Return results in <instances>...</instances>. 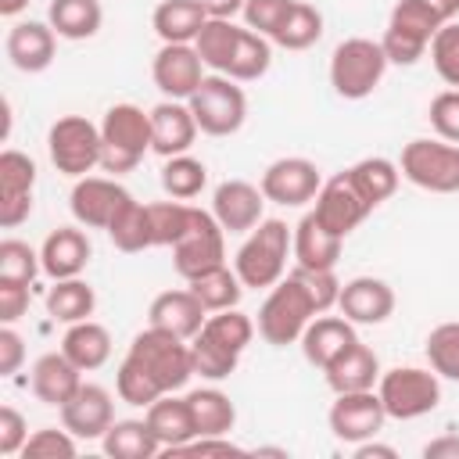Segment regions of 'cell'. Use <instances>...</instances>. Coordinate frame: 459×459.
<instances>
[{
  "instance_id": "cell-1",
  "label": "cell",
  "mask_w": 459,
  "mask_h": 459,
  "mask_svg": "<svg viewBox=\"0 0 459 459\" xmlns=\"http://www.w3.org/2000/svg\"><path fill=\"white\" fill-rule=\"evenodd\" d=\"M255 337V323L251 316H244L240 308H222V312H212L204 319V326L197 330V337L190 341V351H194V373L204 377V380H226L244 348L251 344Z\"/></svg>"
},
{
  "instance_id": "cell-2",
  "label": "cell",
  "mask_w": 459,
  "mask_h": 459,
  "mask_svg": "<svg viewBox=\"0 0 459 459\" xmlns=\"http://www.w3.org/2000/svg\"><path fill=\"white\" fill-rule=\"evenodd\" d=\"M316 316H323V312L316 308L308 287L298 280V273H287L280 283L269 287V294H265V301H262V308H258L255 330H258V337H262L265 344L287 348V344L301 341L305 326H308Z\"/></svg>"
},
{
  "instance_id": "cell-3",
  "label": "cell",
  "mask_w": 459,
  "mask_h": 459,
  "mask_svg": "<svg viewBox=\"0 0 459 459\" xmlns=\"http://www.w3.org/2000/svg\"><path fill=\"white\" fill-rule=\"evenodd\" d=\"M290 244H294V230H287V222H280V219H262V222L244 237V244L237 247L233 269H237L240 283L251 287V290H262V287L280 283V280L287 276Z\"/></svg>"
},
{
  "instance_id": "cell-4",
  "label": "cell",
  "mask_w": 459,
  "mask_h": 459,
  "mask_svg": "<svg viewBox=\"0 0 459 459\" xmlns=\"http://www.w3.org/2000/svg\"><path fill=\"white\" fill-rule=\"evenodd\" d=\"M100 169L111 176L133 172L151 151V111L136 104H111L100 122Z\"/></svg>"
},
{
  "instance_id": "cell-5",
  "label": "cell",
  "mask_w": 459,
  "mask_h": 459,
  "mask_svg": "<svg viewBox=\"0 0 459 459\" xmlns=\"http://www.w3.org/2000/svg\"><path fill=\"white\" fill-rule=\"evenodd\" d=\"M387 65L391 61L384 54L380 39H369V36L341 39L330 54V86L344 100H366L380 86Z\"/></svg>"
},
{
  "instance_id": "cell-6",
  "label": "cell",
  "mask_w": 459,
  "mask_h": 459,
  "mask_svg": "<svg viewBox=\"0 0 459 459\" xmlns=\"http://www.w3.org/2000/svg\"><path fill=\"white\" fill-rule=\"evenodd\" d=\"M445 22H448V18H445L430 0H398V4L391 7L387 29H384V36H380V47H384L387 61H391V65H405V68L416 65V61L427 54L434 32H437Z\"/></svg>"
},
{
  "instance_id": "cell-7",
  "label": "cell",
  "mask_w": 459,
  "mask_h": 459,
  "mask_svg": "<svg viewBox=\"0 0 459 459\" xmlns=\"http://www.w3.org/2000/svg\"><path fill=\"white\" fill-rule=\"evenodd\" d=\"M377 394L387 409V420H420L441 405V377L420 366H394L380 373Z\"/></svg>"
},
{
  "instance_id": "cell-8",
  "label": "cell",
  "mask_w": 459,
  "mask_h": 459,
  "mask_svg": "<svg viewBox=\"0 0 459 459\" xmlns=\"http://www.w3.org/2000/svg\"><path fill=\"white\" fill-rule=\"evenodd\" d=\"M136 362H143V369L161 384V391H179L186 387V380L194 377V351L183 337L169 333V330H158L147 323V330H140L129 344V351Z\"/></svg>"
},
{
  "instance_id": "cell-9",
  "label": "cell",
  "mask_w": 459,
  "mask_h": 459,
  "mask_svg": "<svg viewBox=\"0 0 459 459\" xmlns=\"http://www.w3.org/2000/svg\"><path fill=\"white\" fill-rule=\"evenodd\" d=\"M402 176L430 194H459V143L448 140H409L398 161Z\"/></svg>"
},
{
  "instance_id": "cell-10",
  "label": "cell",
  "mask_w": 459,
  "mask_h": 459,
  "mask_svg": "<svg viewBox=\"0 0 459 459\" xmlns=\"http://www.w3.org/2000/svg\"><path fill=\"white\" fill-rule=\"evenodd\" d=\"M186 104H190V111L197 118V129L208 133V136H233L247 118L244 90L237 86V79L219 75V72L204 75Z\"/></svg>"
},
{
  "instance_id": "cell-11",
  "label": "cell",
  "mask_w": 459,
  "mask_h": 459,
  "mask_svg": "<svg viewBox=\"0 0 459 459\" xmlns=\"http://www.w3.org/2000/svg\"><path fill=\"white\" fill-rule=\"evenodd\" d=\"M100 147H104L100 126H93L86 115H65L47 133V151L54 169L72 179H82L100 165Z\"/></svg>"
},
{
  "instance_id": "cell-12",
  "label": "cell",
  "mask_w": 459,
  "mask_h": 459,
  "mask_svg": "<svg viewBox=\"0 0 459 459\" xmlns=\"http://www.w3.org/2000/svg\"><path fill=\"white\" fill-rule=\"evenodd\" d=\"M226 262V230L204 208H194L186 233L172 244V265L183 280H194Z\"/></svg>"
},
{
  "instance_id": "cell-13",
  "label": "cell",
  "mask_w": 459,
  "mask_h": 459,
  "mask_svg": "<svg viewBox=\"0 0 459 459\" xmlns=\"http://www.w3.org/2000/svg\"><path fill=\"white\" fill-rule=\"evenodd\" d=\"M384 420H387V409H384V402H380V394L373 387L369 391L337 394L333 405H330V416H326L333 437L344 441V445H359V441L377 437Z\"/></svg>"
},
{
  "instance_id": "cell-14",
  "label": "cell",
  "mask_w": 459,
  "mask_h": 459,
  "mask_svg": "<svg viewBox=\"0 0 459 459\" xmlns=\"http://www.w3.org/2000/svg\"><path fill=\"white\" fill-rule=\"evenodd\" d=\"M258 186H262L265 201L283 204V208H301V204L316 201V194L323 186V176H319V165L308 161V158H276L262 172Z\"/></svg>"
},
{
  "instance_id": "cell-15",
  "label": "cell",
  "mask_w": 459,
  "mask_h": 459,
  "mask_svg": "<svg viewBox=\"0 0 459 459\" xmlns=\"http://www.w3.org/2000/svg\"><path fill=\"white\" fill-rule=\"evenodd\" d=\"M151 79L165 100H190L204 79V61L194 43H161L151 61Z\"/></svg>"
},
{
  "instance_id": "cell-16",
  "label": "cell",
  "mask_w": 459,
  "mask_h": 459,
  "mask_svg": "<svg viewBox=\"0 0 459 459\" xmlns=\"http://www.w3.org/2000/svg\"><path fill=\"white\" fill-rule=\"evenodd\" d=\"M369 212H373V208H369L366 197L355 190L348 169L337 172V176H330V179H323V186H319V194H316V208H312V215H316L330 233H337V237H348L351 230H359Z\"/></svg>"
},
{
  "instance_id": "cell-17",
  "label": "cell",
  "mask_w": 459,
  "mask_h": 459,
  "mask_svg": "<svg viewBox=\"0 0 459 459\" xmlns=\"http://www.w3.org/2000/svg\"><path fill=\"white\" fill-rule=\"evenodd\" d=\"M32 186H36V161L14 147L0 154V226L14 230L32 212Z\"/></svg>"
},
{
  "instance_id": "cell-18",
  "label": "cell",
  "mask_w": 459,
  "mask_h": 459,
  "mask_svg": "<svg viewBox=\"0 0 459 459\" xmlns=\"http://www.w3.org/2000/svg\"><path fill=\"white\" fill-rule=\"evenodd\" d=\"M133 194L115 183V179H104V176H82L75 179L72 186V197H68V208L75 215L79 226L86 230H108L111 219L118 215V208L129 201Z\"/></svg>"
},
{
  "instance_id": "cell-19",
  "label": "cell",
  "mask_w": 459,
  "mask_h": 459,
  "mask_svg": "<svg viewBox=\"0 0 459 459\" xmlns=\"http://www.w3.org/2000/svg\"><path fill=\"white\" fill-rule=\"evenodd\" d=\"M111 423H115V402H111V391L100 384L82 380L79 391L61 405V427H68L82 441L104 437Z\"/></svg>"
},
{
  "instance_id": "cell-20",
  "label": "cell",
  "mask_w": 459,
  "mask_h": 459,
  "mask_svg": "<svg viewBox=\"0 0 459 459\" xmlns=\"http://www.w3.org/2000/svg\"><path fill=\"white\" fill-rule=\"evenodd\" d=\"M265 194L247 179H226L212 194V215L226 233H251L262 222Z\"/></svg>"
},
{
  "instance_id": "cell-21",
  "label": "cell",
  "mask_w": 459,
  "mask_h": 459,
  "mask_svg": "<svg viewBox=\"0 0 459 459\" xmlns=\"http://www.w3.org/2000/svg\"><path fill=\"white\" fill-rule=\"evenodd\" d=\"M337 308L355 326H380L394 312V290L380 276H355V280L341 283Z\"/></svg>"
},
{
  "instance_id": "cell-22",
  "label": "cell",
  "mask_w": 459,
  "mask_h": 459,
  "mask_svg": "<svg viewBox=\"0 0 459 459\" xmlns=\"http://www.w3.org/2000/svg\"><path fill=\"white\" fill-rule=\"evenodd\" d=\"M197 140V118L186 100H161L151 108V151L161 158L186 154Z\"/></svg>"
},
{
  "instance_id": "cell-23",
  "label": "cell",
  "mask_w": 459,
  "mask_h": 459,
  "mask_svg": "<svg viewBox=\"0 0 459 459\" xmlns=\"http://www.w3.org/2000/svg\"><path fill=\"white\" fill-rule=\"evenodd\" d=\"M54 47H57V32L50 29V22H14L7 32V57L18 72H43L54 61Z\"/></svg>"
},
{
  "instance_id": "cell-24",
  "label": "cell",
  "mask_w": 459,
  "mask_h": 459,
  "mask_svg": "<svg viewBox=\"0 0 459 459\" xmlns=\"http://www.w3.org/2000/svg\"><path fill=\"white\" fill-rule=\"evenodd\" d=\"M90 255H93L90 237L79 226H57L54 233H47V240L39 247V262H43V273L50 280L79 276L90 265Z\"/></svg>"
},
{
  "instance_id": "cell-25",
  "label": "cell",
  "mask_w": 459,
  "mask_h": 459,
  "mask_svg": "<svg viewBox=\"0 0 459 459\" xmlns=\"http://www.w3.org/2000/svg\"><path fill=\"white\" fill-rule=\"evenodd\" d=\"M204 319H208V308L197 301V294L190 287L186 290H165L147 308V323L151 326L169 330V333H176L183 341H194L197 330L204 326Z\"/></svg>"
},
{
  "instance_id": "cell-26",
  "label": "cell",
  "mask_w": 459,
  "mask_h": 459,
  "mask_svg": "<svg viewBox=\"0 0 459 459\" xmlns=\"http://www.w3.org/2000/svg\"><path fill=\"white\" fill-rule=\"evenodd\" d=\"M359 337H355V323L351 319H344V316H316L308 326H305V333H301V355H305V362L308 366H316V369H326L341 351H348L351 344H355Z\"/></svg>"
},
{
  "instance_id": "cell-27",
  "label": "cell",
  "mask_w": 459,
  "mask_h": 459,
  "mask_svg": "<svg viewBox=\"0 0 459 459\" xmlns=\"http://www.w3.org/2000/svg\"><path fill=\"white\" fill-rule=\"evenodd\" d=\"M82 384V369L65 355V351H47L32 362V373H29V387L32 394L43 402V405H65Z\"/></svg>"
},
{
  "instance_id": "cell-28",
  "label": "cell",
  "mask_w": 459,
  "mask_h": 459,
  "mask_svg": "<svg viewBox=\"0 0 459 459\" xmlns=\"http://www.w3.org/2000/svg\"><path fill=\"white\" fill-rule=\"evenodd\" d=\"M341 244L344 237L330 233L312 212L294 226V244H290V255H294V265L301 269H333L337 258H341Z\"/></svg>"
},
{
  "instance_id": "cell-29",
  "label": "cell",
  "mask_w": 459,
  "mask_h": 459,
  "mask_svg": "<svg viewBox=\"0 0 459 459\" xmlns=\"http://www.w3.org/2000/svg\"><path fill=\"white\" fill-rule=\"evenodd\" d=\"M326 384L333 394H344V391H369L377 380H380V359L369 344L355 341L348 351H341L326 369Z\"/></svg>"
},
{
  "instance_id": "cell-30",
  "label": "cell",
  "mask_w": 459,
  "mask_h": 459,
  "mask_svg": "<svg viewBox=\"0 0 459 459\" xmlns=\"http://www.w3.org/2000/svg\"><path fill=\"white\" fill-rule=\"evenodd\" d=\"M143 420L151 423L154 437L161 441V452H172V448H179L183 441L197 437L190 402H186V398H172V391H169V394H161L158 402H151Z\"/></svg>"
},
{
  "instance_id": "cell-31",
  "label": "cell",
  "mask_w": 459,
  "mask_h": 459,
  "mask_svg": "<svg viewBox=\"0 0 459 459\" xmlns=\"http://www.w3.org/2000/svg\"><path fill=\"white\" fill-rule=\"evenodd\" d=\"M61 351L82 369V373H93L100 369L108 359H111V333L108 326L93 323V319H82V323H68L65 337H61Z\"/></svg>"
},
{
  "instance_id": "cell-32",
  "label": "cell",
  "mask_w": 459,
  "mask_h": 459,
  "mask_svg": "<svg viewBox=\"0 0 459 459\" xmlns=\"http://www.w3.org/2000/svg\"><path fill=\"white\" fill-rule=\"evenodd\" d=\"M208 14L197 0H161L151 14V25L161 43H194Z\"/></svg>"
},
{
  "instance_id": "cell-33",
  "label": "cell",
  "mask_w": 459,
  "mask_h": 459,
  "mask_svg": "<svg viewBox=\"0 0 459 459\" xmlns=\"http://www.w3.org/2000/svg\"><path fill=\"white\" fill-rule=\"evenodd\" d=\"M47 22L61 39H90L100 32L104 7L100 0H50Z\"/></svg>"
},
{
  "instance_id": "cell-34",
  "label": "cell",
  "mask_w": 459,
  "mask_h": 459,
  "mask_svg": "<svg viewBox=\"0 0 459 459\" xmlns=\"http://www.w3.org/2000/svg\"><path fill=\"white\" fill-rule=\"evenodd\" d=\"M100 445L111 459H154L161 452V441L154 437L147 420H115Z\"/></svg>"
},
{
  "instance_id": "cell-35",
  "label": "cell",
  "mask_w": 459,
  "mask_h": 459,
  "mask_svg": "<svg viewBox=\"0 0 459 459\" xmlns=\"http://www.w3.org/2000/svg\"><path fill=\"white\" fill-rule=\"evenodd\" d=\"M319 36H323V14L305 0H290L287 14L276 25V32L269 36V43H276L283 50H308L312 43H319Z\"/></svg>"
},
{
  "instance_id": "cell-36",
  "label": "cell",
  "mask_w": 459,
  "mask_h": 459,
  "mask_svg": "<svg viewBox=\"0 0 459 459\" xmlns=\"http://www.w3.org/2000/svg\"><path fill=\"white\" fill-rule=\"evenodd\" d=\"M348 176H351L355 190L366 197V204L377 208V204H384V201L398 190L402 169H398L391 158H362V161H355V165L348 169Z\"/></svg>"
},
{
  "instance_id": "cell-37",
  "label": "cell",
  "mask_w": 459,
  "mask_h": 459,
  "mask_svg": "<svg viewBox=\"0 0 459 459\" xmlns=\"http://www.w3.org/2000/svg\"><path fill=\"white\" fill-rule=\"evenodd\" d=\"M104 233H108L111 244H115L118 251H126V255H136V251L154 247V233H151L147 204H140V201H133V197L118 208V215L111 219V226H108Z\"/></svg>"
},
{
  "instance_id": "cell-38",
  "label": "cell",
  "mask_w": 459,
  "mask_h": 459,
  "mask_svg": "<svg viewBox=\"0 0 459 459\" xmlns=\"http://www.w3.org/2000/svg\"><path fill=\"white\" fill-rule=\"evenodd\" d=\"M97 308V294L86 280L72 276V280H54V287L47 290V312L57 323H82L90 319Z\"/></svg>"
},
{
  "instance_id": "cell-39",
  "label": "cell",
  "mask_w": 459,
  "mask_h": 459,
  "mask_svg": "<svg viewBox=\"0 0 459 459\" xmlns=\"http://www.w3.org/2000/svg\"><path fill=\"white\" fill-rule=\"evenodd\" d=\"M190 402V412H194V427H197V437L201 434H230L233 423H237V409L230 402L226 391L219 387H197L186 394Z\"/></svg>"
},
{
  "instance_id": "cell-40",
  "label": "cell",
  "mask_w": 459,
  "mask_h": 459,
  "mask_svg": "<svg viewBox=\"0 0 459 459\" xmlns=\"http://www.w3.org/2000/svg\"><path fill=\"white\" fill-rule=\"evenodd\" d=\"M269 65H273V43L265 36L251 32V29H240L233 57H230L222 75L237 79V82H255V79H262L269 72Z\"/></svg>"
},
{
  "instance_id": "cell-41",
  "label": "cell",
  "mask_w": 459,
  "mask_h": 459,
  "mask_svg": "<svg viewBox=\"0 0 459 459\" xmlns=\"http://www.w3.org/2000/svg\"><path fill=\"white\" fill-rule=\"evenodd\" d=\"M186 283H190V290L197 294V301H201L208 312L237 308V301H240V294H244V283H240L237 269H230L226 262L215 265V269H208V273H201V276H194V280H186Z\"/></svg>"
},
{
  "instance_id": "cell-42",
  "label": "cell",
  "mask_w": 459,
  "mask_h": 459,
  "mask_svg": "<svg viewBox=\"0 0 459 459\" xmlns=\"http://www.w3.org/2000/svg\"><path fill=\"white\" fill-rule=\"evenodd\" d=\"M237 36H240V25H233V18H208L204 29L197 32L194 47L204 61V68L212 72H226L230 57H233V47H237Z\"/></svg>"
},
{
  "instance_id": "cell-43",
  "label": "cell",
  "mask_w": 459,
  "mask_h": 459,
  "mask_svg": "<svg viewBox=\"0 0 459 459\" xmlns=\"http://www.w3.org/2000/svg\"><path fill=\"white\" fill-rule=\"evenodd\" d=\"M208 186V169L204 161H197L194 154H176L165 158L161 165V190L176 201H194L201 190Z\"/></svg>"
},
{
  "instance_id": "cell-44",
  "label": "cell",
  "mask_w": 459,
  "mask_h": 459,
  "mask_svg": "<svg viewBox=\"0 0 459 459\" xmlns=\"http://www.w3.org/2000/svg\"><path fill=\"white\" fill-rule=\"evenodd\" d=\"M115 391H118V398L126 402V405H151V402H158L165 391H161V384L143 369V362H136L133 355H126L122 362H118V369H115Z\"/></svg>"
},
{
  "instance_id": "cell-45",
  "label": "cell",
  "mask_w": 459,
  "mask_h": 459,
  "mask_svg": "<svg viewBox=\"0 0 459 459\" xmlns=\"http://www.w3.org/2000/svg\"><path fill=\"white\" fill-rule=\"evenodd\" d=\"M427 362L441 380L459 384V323H437L427 333Z\"/></svg>"
},
{
  "instance_id": "cell-46",
  "label": "cell",
  "mask_w": 459,
  "mask_h": 459,
  "mask_svg": "<svg viewBox=\"0 0 459 459\" xmlns=\"http://www.w3.org/2000/svg\"><path fill=\"white\" fill-rule=\"evenodd\" d=\"M147 215H151L154 247H172V244L186 233L190 215H194V204L169 197V201H154V204H147Z\"/></svg>"
},
{
  "instance_id": "cell-47",
  "label": "cell",
  "mask_w": 459,
  "mask_h": 459,
  "mask_svg": "<svg viewBox=\"0 0 459 459\" xmlns=\"http://www.w3.org/2000/svg\"><path fill=\"white\" fill-rule=\"evenodd\" d=\"M430 65L441 75V82H448L452 90H459V22H445L434 39H430Z\"/></svg>"
},
{
  "instance_id": "cell-48",
  "label": "cell",
  "mask_w": 459,
  "mask_h": 459,
  "mask_svg": "<svg viewBox=\"0 0 459 459\" xmlns=\"http://www.w3.org/2000/svg\"><path fill=\"white\" fill-rule=\"evenodd\" d=\"M36 273H43L39 251H32L25 240H0V280H18V283H32Z\"/></svg>"
},
{
  "instance_id": "cell-49",
  "label": "cell",
  "mask_w": 459,
  "mask_h": 459,
  "mask_svg": "<svg viewBox=\"0 0 459 459\" xmlns=\"http://www.w3.org/2000/svg\"><path fill=\"white\" fill-rule=\"evenodd\" d=\"M79 452V445H75V434L68 430V427H39V430H32L29 434V441H25V448H22V455L29 459H72Z\"/></svg>"
},
{
  "instance_id": "cell-50",
  "label": "cell",
  "mask_w": 459,
  "mask_h": 459,
  "mask_svg": "<svg viewBox=\"0 0 459 459\" xmlns=\"http://www.w3.org/2000/svg\"><path fill=\"white\" fill-rule=\"evenodd\" d=\"M430 129L448 140V143H459V90H441L434 100H430Z\"/></svg>"
},
{
  "instance_id": "cell-51",
  "label": "cell",
  "mask_w": 459,
  "mask_h": 459,
  "mask_svg": "<svg viewBox=\"0 0 459 459\" xmlns=\"http://www.w3.org/2000/svg\"><path fill=\"white\" fill-rule=\"evenodd\" d=\"M287 7H290V0H244V25L251 29V32H258V36H273L276 32V25L283 22V14H287Z\"/></svg>"
},
{
  "instance_id": "cell-52",
  "label": "cell",
  "mask_w": 459,
  "mask_h": 459,
  "mask_svg": "<svg viewBox=\"0 0 459 459\" xmlns=\"http://www.w3.org/2000/svg\"><path fill=\"white\" fill-rule=\"evenodd\" d=\"M29 441V423L14 405H0V455H18Z\"/></svg>"
},
{
  "instance_id": "cell-53",
  "label": "cell",
  "mask_w": 459,
  "mask_h": 459,
  "mask_svg": "<svg viewBox=\"0 0 459 459\" xmlns=\"http://www.w3.org/2000/svg\"><path fill=\"white\" fill-rule=\"evenodd\" d=\"M244 448H237L226 434H201V437H190L183 441L179 448H172L169 455H240Z\"/></svg>"
},
{
  "instance_id": "cell-54",
  "label": "cell",
  "mask_w": 459,
  "mask_h": 459,
  "mask_svg": "<svg viewBox=\"0 0 459 459\" xmlns=\"http://www.w3.org/2000/svg\"><path fill=\"white\" fill-rule=\"evenodd\" d=\"M29 312V283L0 280V323H18Z\"/></svg>"
},
{
  "instance_id": "cell-55",
  "label": "cell",
  "mask_w": 459,
  "mask_h": 459,
  "mask_svg": "<svg viewBox=\"0 0 459 459\" xmlns=\"http://www.w3.org/2000/svg\"><path fill=\"white\" fill-rule=\"evenodd\" d=\"M22 362H25V341L11 323H4L0 326V377H14Z\"/></svg>"
},
{
  "instance_id": "cell-56",
  "label": "cell",
  "mask_w": 459,
  "mask_h": 459,
  "mask_svg": "<svg viewBox=\"0 0 459 459\" xmlns=\"http://www.w3.org/2000/svg\"><path fill=\"white\" fill-rule=\"evenodd\" d=\"M427 459H459V434H441L434 441L423 445Z\"/></svg>"
},
{
  "instance_id": "cell-57",
  "label": "cell",
  "mask_w": 459,
  "mask_h": 459,
  "mask_svg": "<svg viewBox=\"0 0 459 459\" xmlns=\"http://www.w3.org/2000/svg\"><path fill=\"white\" fill-rule=\"evenodd\" d=\"M208 18H233L244 11V0H197Z\"/></svg>"
},
{
  "instance_id": "cell-58",
  "label": "cell",
  "mask_w": 459,
  "mask_h": 459,
  "mask_svg": "<svg viewBox=\"0 0 459 459\" xmlns=\"http://www.w3.org/2000/svg\"><path fill=\"white\" fill-rule=\"evenodd\" d=\"M355 455H359V459H373V455H380V459H394L398 452H394L391 445H377V441L369 437V441H359V445H355Z\"/></svg>"
},
{
  "instance_id": "cell-59",
  "label": "cell",
  "mask_w": 459,
  "mask_h": 459,
  "mask_svg": "<svg viewBox=\"0 0 459 459\" xmlns=\"http://www.w3.org/2000/svg\"><path fill=\"white\" fill-rule=\"evenodd\" d=\"M25 7H29V0H0V14L4 18H18Z\"/></svg>"
}]
</instances>
